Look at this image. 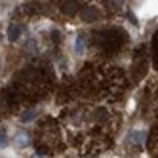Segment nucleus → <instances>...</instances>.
I'll return each mask as SVG.
<instances>
[{
	"label": "nucleus",
	"mask_w": 158,
	"mask_h": 158,
	"mask_svg": "<svg viewBox=\"0 0 158 158\" xmlns=\"http://www.w3.org/2000/svg\"><path fill=\"white\" fill-rule=\"evenodd\" d=\"M82 50H84V40H82V38H78V40H76V52L80 53Z\"/></svg>",
	"instance_id": "nucleus-6"
},
{
	"label": "nucleus",
	"mask_w": 158,
	"mask_h": 158,
	"mask_svg": "<svg viewBox=\"0 0 158 158\" xmlns=\"http://www.w3.org/2000/svg\"><path fill=\"white\" fill-rule=\"evenodd\" d=\"M80 19L82 21H94L97 19V10L95 8H84L80 12Z\"/></svg>",
	"instance_id": "nucleus-2"
},
{
	"label": "nucleus",
	"mask_w": 158,
	"mask_h": 158,
	"mask_svg": "<svg viewBox=\"0 0 158 158\" xmlns=\"http://www.w3.org/2000/svg\"><path fill=\"white\" fill-rule=\"evenodd\" d=\"M112 4H114V6H120V4H122V0H112Z\"/></svg>",
	"instance_id": "nucleus-8"
},
{
	"label": "nucleus",
	"mask_w": 158,
	"mask_h": 158,
	"mask_svg": "<svg viewBox=\"0 0 158 158\" xmlns=\"http://www.w3.org/2000/svg\"><path fill=\"white\" fill-rule=\"evenodd\" d=\"M143 137H145V135L139 133V131H131V133H130V139H131V143H135V145L143 143Z\"/></svg>",
	"instance_id": "nucleus-4"
},
{
	"label": "nucleus",
	"mask_w": 158,
	"mask_h": 158,
	"mask_svg": "<svg viewBox=\"0 0 158 158\" xmlns=\"http://www.w3.org/2000/svg\"><path fill=\"white\" fill-rule=\"evenodd\" d=\"M21 32H23V27H21V25H12V27L8 29V40L10 42H15L21 36Z\"/></svg>",
	"instance_id": "nucleus-1"
},
{
	"label": "nucleus",
	"mask_w": 158,
	"mask_h": 158,
	"mask_svg": "<svg viewBox=\"0 0 158 158\" xmlns=\"http://www.w3.org/2000/svg\"><path fill=\"white\" fill-rule=\"evenodd\" d=\"M76 8H78V2H74V0H71V2H67V4L63 6V12H65L67 15H73V14L76 12Z\"/></svg>",
	"instance_id": "nucleus-3"
},
{
	"label": "nucleus",
	"mask_w": 158,
	"mask_h": 158,
	"mask_svg": "<svg viewBox=\"0 0 158 158\" xmlns=\"http://www.w3.org/2000/svg\"><path fill=\"white\" fill-rule=\"evenodd\" d=\"M17 145H21V147H23V145H27V137H25V135H21V137H17Z\"/></svg>",
	"instance_id": "nucleus-7"
},
{
	"label": "nucleus",
	"mask_w": 158,
	"mask_h": 158,
	"mask_svg": "<svg viewBox=\"0 0 158 158\" xmlns=\"http://www.w3.org/2000/svg\"><path fill=\"white\" fill-rule=\"evenodd\" d=\"M32 116H35V109H32V110H27L25 114H21V120H23V122H27V120H31Z\"/></svg>",
	"instance_id": "nucleus-5"
}]
</instances>
